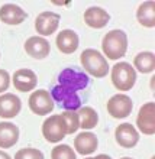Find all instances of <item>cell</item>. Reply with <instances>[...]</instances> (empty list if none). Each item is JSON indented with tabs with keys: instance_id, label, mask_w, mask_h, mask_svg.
Instances as JSON below:
<instances>
[{
	"instance_id": "obj_13",
	"label": "cell",
	"mask_w": 155,
	"mask_h": 159,
	"mask_svg": "<svg viewBox=\"0 0 155 159\" xmlns=\"http://www.w3.org/2000/svg\"><path fill=\"white\" fill-rule=\"evenodd\" d=\"M22 109L21 98L12 93H6L0 96V117L13 119L16 117Z\"/></svg>"
},
{
	"instance_id": "obj_20",
	"label": "cell",
	"mask_w": 155,
	"mask_h": 159,
	"mask_svg": "<svg viewBox=\"0 0 155 159\" xmlns=\"http://www.w3.org/2000/svg\"><path fill=\"white\" fill-rule=\"evenodd\" d=\"M136 19L139 25L143 28H154L155 26V3L154 2H143L139 4L136 10Z\"/></svg>"
},
{
	"instance_id": "obj_24",
	"label": "cell",
	"mask_w": 155,
	"mask_h": 159,
	"mask_svg": "<svg viewBox=\"0 0 155 159\" xmlns=\"http://www.w3.org/2000/svg\"><path fill=\"white\" fill-rule=\"evenodd\" d=\"M61 116L67 125V134H74L80 127L78 114L76 111H65V113H61Z\"/></svg>"
},
{
	"instance_id": "obj_22",
	"label": "cell",
	"mask_w": 155,
	"mask_h": 159,
	"mask_svg": "<svg viewBox=\"0 0 155 159\" xmlns=\"http://www.w3.org/2000/svg\"><path fill=\"white\" fill-rule=\"evenodd\" d=\"M78 119H80V127L84 130H90L93 127L97 126V121H99V116H97V111L93 107H81L78 110Z\"/></svg>"
},
{
	"instance_id": "obj_4",
	"label": "cell",
	"mask_w": 155,
	"mask_h": 159,
	"mask_svg": "<svg viewBox=\"0 0 155 159\" xmlns=\"http://www.w3.org/2000/svg\"><path fill=\"white\" fill-rule=\"evenodd\" d=\"M58 84L63 87H67L73 91H81V90H87L90 85V78L84 71L78 68H65L59 72L58 75Z\"/></svg>"
},
{
	"instance_id": "obj_1",
	"label": "cell",
	"mask_w": 155,
	"mask_h": 159,
	"mask_svg": "<svg viewBox=\"0 0 155 159\" xmlns=\"http://www.w3.org/2000/svg\"><path fill=\"white\" fill-rule=\"evenodd\" d=\"M101 49L109 59H116L125 57L128 51V36L123 30L115 29L105 35L101 41Z\"/></svg>"
},
{
	"instance_id": "obj_29",
	"label": "cell",
	"mask_w": 155,
	"mask_h": 159,
	"mask_svg": "<svg viewBox=\"0 0 155 159\" xmlns=\"http://www.w3.org/2000/svg\"><path fill=\"white\" fill-rule=\"evenodd\" d=\"M122 159H132V158H128V156H125V158H122Z\"/></svg>"
},
{
	"instance_id": "obj_19",
	"label": "cell",
	"mask_w": 155,
	"mask_h": 159,
	"mask_svg": "<svg viewBox=\"0 0 155 159\" xmlns=\"http://www.w3.org/2000/svg\"><path fill=\"white\" fill-rule=\"evenodd\" d=\"M19 140V129L16 125L2 121L0 123V148H12Z\"/></svg>"
},
{
	"instance_id": "obj_2",
	"label": "cell",
	"mask_w": 155,
	"mask_h": 159,
	"mask_svg": "<svg viewBox=\"0 0 155 159\" xmlns=\"http://www.w3.org/2000/svg\"><path fill=\"white\" fill-rule=\"evenodd\" d=\"M80 61L84 71H87L92 77L103 78L109 74V64L97 49H84L80 55Z\"/></svg>"
},
{
	"instance_id": "obj_6",
	"label": "cell",
	"mask_w": 155,
	"mask_h": 159,
	"mask_svg": "<svg viewBox=\"0 0 155 159\" xmlns=\"http://www.w3.org/2000/svg\"><path fill=\"white\" fill-rule=\"evenodd\" d=\"M42 134L45 140L58 143L67 136V125L61 114H52L42 125Z\"/></svg>"
},
{
	"instance_id": "obj_7",
	"label": "cell",
	"mask_w": 155,
	"mask_h": 159,
	"mask_svg": "<svg viewBox=\"0 0 155 159\" xmlns=\"http://www.w3.org/2000/svg\"><path fill=\"white\" fill-rule=\"evenodd\" d=\"M29 109L38 116H45L54 110V100L46 90H35L29 97Z\"/></svg>"
},
{
	"instance_id": "obj_27",
	"label": "cell",
	"mask_w": 155,
	"mask_h": 159,
	"mask_svg": "<svg viewBox=\"0 0 155 159\" xmlns=\"http://www.w3.org/2000/svg\"><path fill=\"white\" fill-rule=\"evenodd\" d=\"M86 159H112L109 155H105V153H101V155H97L94 158H86Z\"/></svg>"
},
{
	"instance_id": "obj_3",
	"label": "cell",
	"mask_w": 155,
	"mask_h": 159,
	"mask_svg": "<svg viewBox=\"0 0 155 159\" xmlns=\"http://www.w3.org/2000/svg\"><path fill=\"white\" fill-rule=\"evenodd\" d=\"M112 83L120 91H129L136 83V71L128 62H117L112 68Z\"/></svg>"
},
{
	"instance_id": "obj_10",
	"label": "cell",
	"mask_w": 155,
	"mask_h": 159,
	"mask_svg": "<svg viewBox=\"0 0 155 159\" xmlns=\"http://www.w3.org/2000/svg\"><path fill=\"white\" fill-rule=\"evenodd\" d=\"M61 16L54 12H42L35 20V29L39 36H49L58 29Z\"/></svg>"
},
{
	"instance_id": "obj_28",
	"label": "cell",
	"mask_w": 155,
	"mask_h": 159,
	"mask_svg": "<svg viewBox=\"0 0 155 159\" xmlns=\"http://www.w3.org/2000/svg\"><path fill=\"white\" fill-rule=\"evenodd\" d=\"M0 159H12V158H10V155H7L6 152L0 151Z\"/></svg>"
},
{
	"instance_id": "obj_18",
	"label": "cell",
	"mask_w": 155,
	"mask_h": 159,
	"mask_svg": "<svg viewBox=\"0 0 155 159\" xmlns=\"http://www.w3.org/2000/svg\"><path fill=\"white\" fill-rule=\"evenodd\" d=\"M55 42H57V48L63 54H73L78 48V35L71 29H64L58 34Z\"/></svg>"
},
{
	"instance_id": "obj_17",
	"label": "cell",
	"mask_w": 155,
	"mask_h": 159,
	"mask_svg": "<svg viewBox=\"0 0 155 159\" xmlns=\"http://www.w3.org/2000/svg\"><path fill=\"white\" fill-rule=\"evenodd\" d=\"M109 20H110V15L101 7L93 6V7H88L84 12V22H86V25L90 26V28H94V29L105 28L109 23Z\"/></svg>"
},
{
	"instance_id": "obj_14",
	"label": "cell",
	"mask_w": 155,
	"mask_h": 159,
	"mask_svg": "<svg viewBox=\"0 0 155 159\" xmlns=\"http://www.w3.org/2000/svg\"><path fill=\"white\" fill-rule=\"evenodd\" d=\"M12 80H13L15 88L22 93H28L31 90H34L36 87V84H38L36 74L32 70H26V68H22V70L15 71Z\"/></svg>"
},
{
	"instance_id": "obj_11",
	"label": "cell",
	"mask_w": 155,
	"mask_h": 159,
	"mask_svg": "<svg viewBox=\"0 0 155 159\" xmlns=\"http://www.w3.org/2000/svg\"><path fill=\"white\" fill-rule=\"evenodd\" d=\"M115 139H116L117 145L130 149V148L136 146V143L139 142V133L130 123H122L115 130Z\"/></svg>"
},
{
	"instance_id": "obj_16",
	"label": "cell",
	"mask_w": 155,
	"mask_h": 159,
	"mask_svg": "<svg viewBox=\"0 0 155 159\" xmlns=\"http://www.w3.org/2000/svg\"><path fill=\"white\" fill-rule=\"evenodd\" d=\"M97 146H99L97 136L92 132H81L74 139V148L80 155H90L96 151Z\"/></svg>"
},
{
	"instance_id": "obj_9",
	"label": "cell",
	"mask_w": 155,
	"mask_h": 159,
	"mask_svg": "<svg viewBox=\"0 0 155 159\" xmlns=\"http://www.w3.org/2000/svg\"><path fill=\"white\" fill-rule=\"evenodd\" d=\"M139 132H142L147 136L155 133V104L152 101H148L139 109L138 117H136Z\"/></svg>"
},
{
	"instance_id": "obj_26",
	"label": "cell",
	"mask_w": 155,
	"mask_h": 159,
	"mask_svg": "<svg viewBox=\"0 0 155 159\" xmlns=\"http://www.w3.org/2000/svg\"><path fill=\"white\" fill-rule=\"evenodd\" d=\"M10 85V75L6 70H0V93H4Z\"/></svg>"
},
{
	"instance_id": "obj_8",
	"label": "cell",
	"mask_w": 155,
	"mask_h": 159,
	"mask_svg": "<svg viewBox=\"0 0 155 159\" xmlns=\"http://www.w3.org/2000/svg\"><path fill=\"white\" fill-rule=\"evenodd\" d=\"M107 111L115 119H125L132 113L134 103L132 98L126 94H116L107 101Z\"/></svg>"
},
{
	"instance_id": "obj_5",
	"label": "cell",
	"mask_w": 155,
	"mask_h": 159,
	"mask_svg": "<svg viewBox=\"0 0 155 159\" xmlns=\"http://www.w3.org/2000/svg\"><path fill=\"white\" fill-rule=\"evenodd\" d=\"M51 97L54 101H57L58 107L65 109L67 111H77L81 109V104H83V100L78 93L73 91L67 87H63L59 84L51 90Z\"/></svg>"
},
{
	"instance_id": "obj_25",
	"label": "cell",
	"mask_w": 155,
	"mask_h": 159,
	"mask_svg": "<svg viewBox=\"0 0 155 159\" xmlns=\"http://www.w3.org/2000/svg\"><path fill=\"white\" fill-rule=\"evenodd\" d=\"M15 159H44V153L35 148H23L16 152Z\"/></svg>"
},
{
	"instance_id": "obj_21",
	"label": "cell",
	"mask_w": 155,
	"mask_h": 159,
	"mask_svg": "<svg viewBox=\"0 0 155 159\" xmlns=\"http://www.w3.org/2000/svg\"><path fill=\"white\" fill-rule=\"evenodd\" d=\"M134 65L139 72L142 74H149L155 70V55L149 51L141 52L135 57L134 59Z\"/></svg>"
},
{
	"instance_id": "obj_15",
	"label": "cell",
	"mask_w": 155,
	"mask_h": 159,
	"mask_svg": "<svg viewBox=\"0 0 155 159\" xmlns=\"http://www.w3.org/2000/svg\"><path fill=\"white\" fill-rule=\"evenodd\" d=\"M25 51L28 55H31L35 59H44L46 58L51 52L49 42L42 36H31L25 42Z\"/></svg>"
},
{
	"instance_id": "obj_12",
	"label": "cell",
	"mask_w": 155,
	"mask_h": 159,
	"mask_svg": "<svg viewBox=\"0 0 155 159\" xmlns=\"http://www.w3.org/2000/svg\"><path fill=\"white\" fill-rule=\"evenodd\" d=\"M28 13L17 4L7 3L0 7V20L6 25H21L26 20Z\"/></svg>"
},
{
	"instance_id": "obj_23",
	"label": "cell",
	"mask_w": 155,
	"mask_h": 159,
	"mask_svg": "<svg viewBox=\"0 0 155 159\" xmlns=\"http://www.w3.org/2000/svg\"><path fill=\"white\" fill-rule=\"evenodd\" d=\"M51 159H77L76 152L68 145H58L51 152Z\"/></svg>"
}]
</instances>
